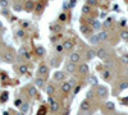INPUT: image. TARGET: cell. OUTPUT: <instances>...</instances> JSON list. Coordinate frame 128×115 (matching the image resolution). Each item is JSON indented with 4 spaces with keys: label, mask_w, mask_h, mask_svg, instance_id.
I'll list each match as a JSON object with an SVG mask.
<instances>
[{
    "label": "cell",
    "mask_w": 128,
    "mask_h": 115,
    "mask_svg": "<svg viewBox=\"0 0 128 115\" xmlns=\"http://www.w3.org/2000/svg\"><path fill=\"white\" fill-rule=\"evenodd\" d=\"M69 61L73 64H78L81 61V55L78 54V52H72V54L69 55Z\"/></svg>",
    "instance_id": "6da1fadb"
},
{
    "label": "cell",
    "mask_w": 128,
    "mask_h": 115,
    "mask_svg": "<svg viewBox=\"0 0 128 115\" xmlns=\"http://www.w3.org/2000/svg\"><path fill=\"white\" fill-rule=\"evenodd\" d=\"M49 102H50V110H51L53 113H57V111L59 110V102H57L54 98H51V97L49 98Z\"/></svg>",
    "instance_id": "7a4b0ae2"
},
{
    "label": "cell",
    "mask_w": 128,
    "mask_h": 115,
    "mask_svg": "<svg viewBox=\"0 0 128 115\" xmlns=\"http://www.w3.org/2000/svg\"><path fill=\"white\" fill-rule=\"evenodd\" d=\"M96 56L104 60V59H108L109 55H108V51L105 50V49H99V50L96 51Z\"/></svg>",
    "instance_id": "3957f363"
},
{
    "label": "cell",
    "mask_w": 128,
    "mask_h": 115,
    "mask_svg": "<svg viewBox=\"0 0 128 115\" xmlns=\"http://www.w3.org/2000/svg\"><path fill=\"white\" fill-rule=\"evenodd\" d=\"M63 47H64V50H72V49L74 47L73 40H65L64 43H63Z\"/></svg>",
    "instance_id": "277c9868"
},
{
    "label": "cell",
    "mask_w": 128,
    "mask_h": 115,
    "mask_svg": "<svg viewBox=\"0 0 128 115\" xmlns=\"http://www.w3.org/2000/svg\"><path fill=\"white\" fill-rule=\"evenodd\" d=\"M90 107H91V105H90V101H82L81 102V105H79V109H81V111H87V110H90Z\"/></svg>",
    "instance_id": "5b68a950"
},
{
    "label": "cell",
    "mask_w": 128,
    "mask_h": 115,
    "mask_svg": "<svg viewBox=\"0 0 128 115\" xmlns=\"http://www.w3.org/2000/svg\"><path fill=\"white\" fill-rule=\"evenodd\" d=\"M5 63H13L14 61V55L12 54V52H7V54H4V56H3Z\"/></svg>",
    "instance_id": "8992f818"
},
{
    "label": "cell",
    "mask_w": 128,
    "mask_h": 115,
    "mask_svg": "<svg viewBox=\"0 0 128 115\" xmlns=\"http://www.w3.org/2000/svg\"><path fill=\"white\" fill-rule=\"evenodd\" d=\"M48 70H49V68L46 67V65H40L39 67V70H37V76H45L46 73H48Z\"/></svg>",
    "instance_id": "52a82bcc"
},
{
    "label": "cell",
    "mask_w": 128,
    "mask_h": 115,
    "mask_svg": "<svg viewBox=\"0 0 128 115\" xmlns=\"http://www.w3.org/2000/svg\"><path fill=\"white\" fill-rule=\"evenodd\" d=\"M62 91L64 92V94H68V92L72 91V85L69 82H64L63 85H62Z\"/></svg>",
    "instance_id": "ba28073f"
},
{
    "label": "cell",
    "mask_w": 128,
    "mask_h": 115,
    "mask_svg": "<svg viewBox=\"0 0 128 115\" xmlns=\"http://www.w3.org/2000/svg\"><path fill=\"white\" fill-rule=\"evenodd\" d=\"M97 95H99L101 98L106 97V95H108V92H106V88H105V87H102V86H100L99 88H97Z\"/></svg>",
    "instance_id": "9c48e42d"
},
{
    "label": "cell",
    "mask_w": 128,
    "mask_h": 115,
    "mask_svg": "<svg viewBox=\"0 0 128 115\" xmlns=\"http://www.w3.org/2000/svg\"><path fill=\"white\" fill-rule=\"evenodd\" d=\"M97 37H99L100 41H106L108 37H109V35H108L106 31H101V32H99V33H97Z\"/></svg>",
    "instance_id": "30bf717a"
},
{
    "label": "cell",
    "mask_w": 128,
    "mask_h": 115,
    "mask_svg": "<svg viewBox=\"0 0 128 115\" xmlns=\"http://www.w3.org/2000/svg\"><path fill=\"white\" fill-rule=\"evenodd\" d=\"M54 78H55V81H64L65 79V73L64 72H57L54 74Z\"/></svg>",
    "instance_id": "8fae6325"
},
{
    "label": "cell",
    "mask_w": 128,
    "mask_h": 115,
    "mask_svg": "<svg viewBox=\"0 0 128 115\" xmlns=\"http://www.w3.org/2000/svg\"><path fill=\"white\" fill-rule=\"evenodd\" d=\"M76 69H77V64H73V63H71V61L67 64V70L69 73H74Z\"/></svg>",
    "instance_id": "7c38bea8"
},
{
    "label": "cell",
    "mask_w": 128,
    "mask_h": 115,
    "mask_svg": "<svg viewBox=\"0 0 128 115\" xmlns=\"http://www.w3.org/2000/svg\"><path fill=\"white\" fill-rule=\"evenodd\" d=\"M88 65L85 64V63H82V64H79V72L82 73V74H86L87 72H88Z\"/></svg>",
    "instance_id": "4fadbf2b"
},
{
    "label": "cell",
    "mask_w": 128,
    "mask_h": 115,
    "mask_svg": "<svg viewBox=\"0 0 128 115\" xmlns=\"http://www.w3.org/2000/svg\"><path fill=\"white\" fill-rule=\"evenodd\" d=\"M81 32L85 33V35H88V32H91V28L88 26H86V24H82L81 26Z\"/></svg>",
    "instance_id": "5bb4252c"
},
{
    "label": "cell",
    "mask_w": 128,
    "mask_h": 115,
    "mask_svg": "<svg viewBox=\"0 0 128 115\" xmlns=\"http://www.w3.org/2000/svg\"><path fill=\"white\" fill-rule=\"evenodd\" d=\"M90 42H91L92 45H97V43L100 42V40H99L97 35H93V36H91V37H90Z\"/></svg>",
    "instance_id": "9a60e30c"
},
{
    "label": "cell",
    "mask_w": 128,
    "mask_h": 115,
    "mask_svg": "<svg viewBox=\"0 0 128 115\" xmlns=\"http://www.w3.org/2000/svg\"><path fill=\"white\" fill-rule=\"evenodd\" d=\"M18 70H19L21 74H26L27 72H28V67H27V65H19Z\"/></svg>",
    "instance_id": "2e32d148"
},
{
    "label": "cell",
    "mask_w": 128,
    "mask_h": 115,
    "mask_svg": "<svg viewBox=\"0 0 128 115\" xmlns=\"http://www.w3.org/2000/svg\"><path fill=\"white\" fill-rule=\"evenodd\" d=\"M54 91H55V88H54L53 85H49L48 87H46V94H48L49 96H51L53 94H54Z\"/></svg>",
    "instance_id": "e0dca14e"
},
{
    "label": "cell",
    "mask_w": 128,
    "mask_h": 115,
    "mask_svg": "<svg viewBox=\"0 0 128 115\" xmlns=\"http://www.w3.org/2000/svg\"><path fill=\"white\" fill-rule=\"evenodd\" d=\"M95 56H96L95 50H88L87 51V59H88V60H91V59H93Z\"/></svg>",
    "instance_id": "ac0fdd59"
},
{
    "label": "cell",
    "mask_w": 128,
    "mask_h": 115,
    "mask_svg": "<svg viewBox=\"0 0 128 115\" xmlns=\"http://www.w3.org/2000/svg\"><path fill=\"white\" fill-rule=\"evenodd\" d=\"M120 37L122 40H124V41H128V31L127 30H123L120 32Z\"/></svg>",
    "instance_id": "d6986e66"
},
{
    "label": "cell",
    "mask_w": 128,
    "mask_h": 115,
    "mask_svg": "<svg viewBox=\"0 0 128 115\" xmlns=\"http://www.w3.org/2000/svg\"><path fill=\"white\" fill-rule=\"evenodd\" d=\"M35 8V4H33V1H27V4H26V10L28 12V10H32V9Z\"/></svg>",
    "instance_id": "ffe728a7"
},
{
    "label": "cell",
    "mask_w": 128,
    "mask_h": 115,
    "mask_svg": "<svg viewBox=\"0 0 128 115\" xmlns=\"http://www.w3.org/2000/svg\"><path fill=\"white\" fill-rule=\"evenodd\" d=\"M82 12H83V14H88L90 12H91V7H90V5H85V7L82 8Z\"/></svg>",
    "instance_id": "44dd1931"
},
{
    "label": "cell",
    "mask_w": 128,
    "mask_h": 115,
    "mask_svg": "<svg viewBox=\"0 0 128 115\" xmlns=\"http://www.w3.org/2000/svg\"><path fill=\"white\" fill-rule=\"evenodd\" d=\"M92 27H93V30H100V27H101V23H100L99 21H95L92 23Z\"/></svg>",
    "instance_id": "7402d4cb"
},
{
    "label": "cell",
    "mask_w": 128,
    "mask_h": 115,
    "mask_svg": "<svg viewBox=\"0 0 128 115\" xmlns=\"http://www.w3.org/2000/svg\"><path fill=\"white\" fill-rule=\"evenodd\" d=\"M105 106H106L108 110H114V104L111 101H108L106 104H105Z\"/></svg>",
    "instance_id": "603a6c76"
},
{
    "label": "cell",
    "mask_w": 128,
    "mask_h": 115,
    "mask_svg": "<svg viewBox=\"0 0 128 115\" xmlns=\"http://www.w3.org/2000/svg\"><path fill=\"white\" fill-rule=\"evenodd\" d=\"M21 110H22V113H27V110H28V104H27V102H24L23 105H22L21 106Z\"/></svg>",
    "instance_id": "cb8c5ba5"
},
{
    "label": "cell",
    "mask_w": 128,
    "mask_h": 115,
    "mask_svg": "<svg viewBox=\"0 0 128 115\" xmlns=\"http://www.w3.org/2000/svg\"><path fill=\"white\" fill-rule=\"evenodd\" d=\"M8 5H9V1H8V0H0V7L7 8Z\"/></svg>",
    "instance_id": "d4e9b609"
},
{
    "label": "cell",
    "mask_w": 128,
    "mask_h": 115,
    "mask_svg": "<svg viewBox=\"0 0 128 115\" xmlns=\"http://www.w3.org/2000/svg\"><path fill=\"white\" fill-rule=\"evenodd\" d=\"M55 50H57V52H63V51H64L63 45H60V43H59V45H57V46H55Z\"/></svg>",
    "instance_id": "484cf974"
},
{
    "label": "cell",
    "mask_w": 128,
    "mask_h": 115,
    "mask_svg": "<svg viewBox=\"0 0 128 115\" xmlns=\"http://www.w3.org/2000/svg\"><path fill=\"white\" fill-rule=\"evenodd\" d=\"M127 87H128V82H127V81H124V82H122V83H120L119 88H120V89H126Z\"/></svg>",
    "instance_id": "4316f807"
},
{
    "label": "cell",
    "mask_w": 128,
    "mask_h": 115,
    "mask_svg": "<svg viewBox=\"0 0 128 115\" xmlns=\"http://www.w3.org/2000/svg\"><path fill=\"white\" fill-rule=\"evenodd\" d=\"M90 83H91V85H93V86H97V81H96V78L95 77H90Z\"/></svg>",
    "instance_id": "83f0119b"
},
{
    "label": "cell",
    "mask_w": 128,
    "mask_h": 115,
    "mask_svg": "<svg viewBox=\"0 0 128 115\" xmlns=\"http://www.w3.org/2000/svg\"><path fill=\"white\" fill-rule=\"evenodd\" d=\"M36 85L39 86V87H42L44 86V79L42 78H37L36 79Z\"/></svg>",
    "instance_id": "f1b7e54d"
},
{
    "label": "cell",
    "mask_w": 128,
    "mask_h": 115,
    "mask_svg": "<svg viewBox=\"0 0 128 115\" xmlns=\"http://www.w3.org/2000/svg\"><path fill=\"white\" fill-rule=\"evenodd\" d=\"M17 36L19 37V38L24 37V31H23V30H18V31H17Z\"/></svg>",
    "instance_id": "f546056e"
},
{
    "label": "cell",
    "mask_w": 128,
    "mask_h": 115,
    "mask_svg": "<svg viewBox=\"0 0 128 115\" xmlns=\"http://www.w3.org/2000/svg\"><path fill=\"white\" fill-rule=\"evenodd\" d=\"M28 91H30V95L31 96H35L36 95V88H35V87H30Z\"/></svg>",
    "instance_id": "4dcf8cb0"
},
{
    "label": "cell",
    "mask_w": 128,
    "mask_h": 115,
    "mask_svg": "<svg viewBox=\"0 0 128 115\" xmlns=\"http://www.w3.org/2000/svg\"><path fill=\"white\" fill-rule=\"evenodd\" d=\"M14 104H15V106L21 107L22 105H23V102H22V100H21V98H17V100H15V102H14Z\"/></svg>",
    "instance_id": "1f68e13d"
},
{
    "label": "cell",
    "mask_w": 128,
    "mask_h": 115,
    "mask_svg": "<svg viewBox=\"0 0 128 115\" xmlns=\"http://www.w3.org/2000/svg\"><path fill=\"white\" fill-rule=\"evenodd\" d=\"M122 61H123L124 64H128V55L127 54H124L123 56H122Z\"/></svg>",
    "instance_id": "d6a6232c"
},
{
    "label": "cell",
    "mask_w": 128,
    "mask_h": 115,
    "mask_svg": "<svg viewBox=\"0 0 128 115\" xmlns=\"http://www.w3.org/2000/svg\"><path fill=\"white\" fill-rule=\"evenodd\" d=\"M36 52H37L39 55H44V52H45V51H44L42 47H37V49H36Z\"/></svg>",
    "instance_id": "836d02e7"
},
{
    "label": "cell",
    "mask_w": 128,
    "mask_h": 115,
    "mask_svg": "<svg viewBox=\"0 0 128 115\" xmlns=\"http://www.w3.org/2000/svg\"><path fill=\"white\" fill-rule=\"evenodd\" d=\"M96 3H97V0H87V5H90V7H91V5H95Z\"/></svg>",
    "instance_id": "e575fe53"
},
{
    "label": "cell",
    "mask_w": 128,
    "mask_h": 115,
    "mask_svg": "<svg viewBox=\"0 0 128 115\" xmlns=\"http://www.w3.org/2000/svg\"><path fill=\"white\" fill-rule=\"evenodd\" d=\"M110 24H111V18H108V19L105 21L104 26H105V27H109V26H110Z\"/></svg>",
    "instance_id": "d590c367"
},
{
    "label": "cell",
    "mask_w": 128,
    "mask_h": 115,
    "mask_svg": "<svg viewBox=\"0 0 128 115\" xmlns=\"http://www.w3.org/2000/svg\"><path fill=\"white\" fill-rule=\"evenodd\" d=\"M59 19H60V21H62V22H64V21H65V19H67V15H65V14H64V13H62V14H60V15H59Z\"/></svg>",
    "instance_id": "8d00e7d4"
},
{
    "label": "cell",
    "mask_w": 128,
    "mask_h": 115,
    "mask_svg": "<svg viewBox=\"0 0 128 115\" xmlns=\"http://www.w3.org/2000/svg\"><path fill=\"white\" fill-rule=\"evenodd\" d=\"M79 91H81V85H79V86H76V88H74L73 94H74V95H77V94H78Z\"/></svg>",
    "instance_id": "74e56055"
},
{
    "label": "cell",
    "mask_w": 128,
    "mask_h": 115,
    "mask_svg": "<svg viewBox=\"0 0 128 115\" xmlns=\"http://www.w3.org/2000/svg\"><path fill=\"white\" fill-rule=\"evenodd\" d=\"M7 97H8V94H7V92H4V94L1 95V98H0V100H1V102H4V100H5Z\"/></svg>",
    "instance_id": "f35d334b"
},
{
    "label": "cell",
    "mask_w": 128,
    "mask_h": 115,
    "mask_svg": "<svg viewBox=\"0 0 128 115\" xmlns=\"http://www.w3.org/2000/svg\"><path fill=\"white\" fill-rule=\"evenodd\" d=\"M102 76H104V78H106V79H108V78H109V77H110V73H109V72H108V70H105V72H104V73H102Z\"/></svg>",
    "instance_id": "ab89813d"
},
{
    "label": "cell",
    "mask_w": 128,
    "mask_h": 115,
    "mask_svg": "<svg viewBox=\"0 0 128 115\" xmlns=\"http://www.w3.org/2000/svg\"><path fill=\"white\" fill-rule=\"evenodd\" d=\"M14 9H15V10H18V12H19V10H22V7H21L19 4H15V5H14Z\"/></svg>",
    "instance_id": "60d3db41"
},
{
    "label": "cell",
    "mask_w": 128,
    "mask_h": 115,
    "mask_svg": "<svg viewBox=\"0 0 128 115\" xmlns=\"http://www.w3.org/2000/svg\"><path fill=\"white\" fill-rule=\"evenodd\" d=\"M24 58H26V59H30V58H31V54L26 51V54H24Z\"/></svg>",
    "instance_id": "b9f144b4"
},
{
    "label": "cell",
    "mask_w": 128,
    "mask_h": 115,
    "mask_svg": "<svg viewBox=\"0 0 128 115\" xmlns=\"http://www.w3.org/2000/svg\"><path fill=\"white\" fill-rule=\"evenodd\" d=\"M36 9H37V10H41V9H42V5H41V4H37V5H36Z\"/></svg>",
    "instance_id": "7bdbcfd3"
},
{
    "label": "cell",
    "mask_w": 128,
    "mask_h": 115,
    "mask_svg": "<svg viewBox=\"0 0 128 115\" xmlns=\"http://www.w3.org/2000/svg\"><path fill=\"white\" fill-rule=\"evenodd\" d=\"M74 4H76V0H71V7H74Z\"/></svg>",
    "instance_id": "ee69618b"
},
{
    "label": "cell",
    "mask_w": 128,
    "mask_h": 115,
    "mask_svg": "<svg viewBox=\"0 0 128 115\" xmlns=\"http://www.w3.org/2000/svg\"><path fill=\"white\" fill-rule=\"evenodd\" d=\"M18 115H24V114H23V113H19V114H18Z\"/></svg>",
    "instance_id": "f6af8a7d"
},
{
    "label": "cell",
    "mask_w": 128,
    "mask_h": 115,
    "mask_svg": "<svg viewBox=\"0 0 128 115\" xmlns=\"http://www.w3.org/2000/svg\"><path fill=\"white\" fill-rule=\"evenodd\" d=\"M4 115H9V113H4Z\"/></svg>",
    "instance_id": "bcb514c9"
},
{
    "label": "cell",
    "mask_w": 128,
    "mask_h": 115,
    "mask_svg": "<svg viewBox=\"0 0 128 115\" xmlns=\"http://www.w3.org/2000/svg\"><path fill=\"white\" fill-rule=\"evenodd\" d=\"M1 26H3V24H1V22H0V27H1Z\"/></svg>",
    "instance_id": "7dc6e473"
}]
</instances>
